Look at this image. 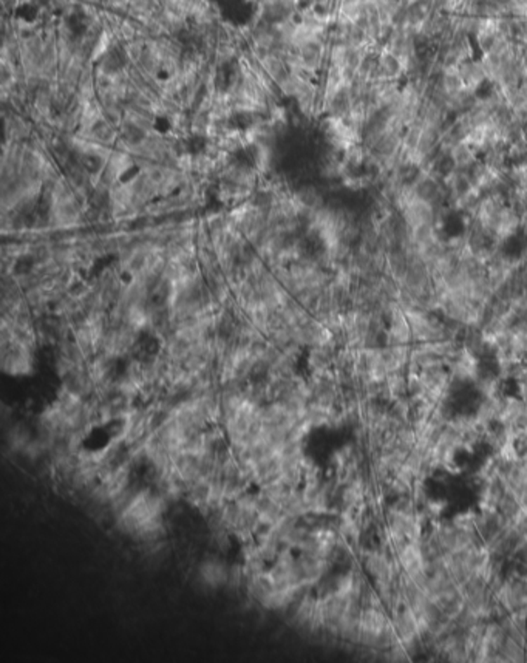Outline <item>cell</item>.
<instances>
[{
	"mask_svg": "<svg viewBox=\"0 0 527 663\" xmlns=\"http://www.w3.org/2000/svg\"><path fill=\"white\" fill-rule=\"evenodd\" d=\"M399 214L404 217V220L412 229L421 228V226L435 224L436 221V207L417 197L410 201L407 207Z\"/></svg>",
	"mask_w": 527,
	"mask_h": 663,
	"instance_id": "277c9868",
	"label": "cell"
},
{
	"mask_svg": "<svg viewBox=\"0 0 527 663\" xmlns=\"http://www.w3.org/2000/svg\"><path fill=\"white\" fill-rule=\"evenodd\" d=\"M360 641L359 642H365L368 645H373L377 636L382 633V631L390 625L389 619L381 610V606H365L362 607V614H360Z\"/></svg>",
	"mask_w": 527,
	"mask_h": 663,
	"instance_id": "3957f363",
	"label": "cell"
},
{
	"mask_svg": "<svg viewBox=\"0 0 527 663\" xmlns=\"http://www.w3.org/2000/svg\"><path fill=\"white\" fill-rule=\"evenodd\" d=\"M200 577L209 586H221L228 583L229 571L216 560H207L200 567Z\"/></svg>",
	"mask_w": 527,
	"mask_h": 663,
	"instance_id": "ba28073f",
	"label": "cell"
},
{
	"mask_svg": "<svg viewBox=\"0 0 527 663\" xmlns=\"http://www.w3.org/2000/svg\"><path fill=\"white\" fill-rule=\"evenodd\" d=\"M379 70H381L382 79L401 81L402 77L405 79L404 65H402V62L389 50H384L379 53Z\"/></svg>",
	"mask_w": 527,
	"mask_h": 663,
	"instance_id": "9c48e42d",
	"label": "cell"
},
{
	"mask_svg": "<svg viewBox=\"0 0 527 663\" xmlns=\"http://www.w3.org/2000/svg\"><path fill=\"white\" fill-rule=\"evenodd\" d=\"M501 657H505V660H509V662H523L524 651H523L521 642H518L514 637L507 636L505 645H502Z\"/></svg>",
	"mask_w": 527,
	"mask_h": 663,
	"instance_id": "7c38bea8",
	"label": "cell"
},
{
	"mask_svg": "<svg viewBox=\"0 0 527 663\" xmlns=\"http://www.w3.org/2000/svg\"><path fill=\"white\" fill-rule=\"evenodd\" d=\"M452 158L455 161V165L458 169H466L467 166L474 165L476 160H479V153L474 149V147L469 146L466 141L455 146L450 150Z\"/></svg>",
	"mask_w": 527,
	"mask_h": 663,
	"instance_id": "30bf717a",
	"label": "cell"
},
{
	"mask_svg": "<svg viewBox=\"0 0 527 663\" xmlns=\"http://www.w3.org/2000/svg\"><path fill=\"white\" fill-rule=\"evenodd\" d=\"M443 85L448 95L453 96L456 93L462 91L464 89V82L461 79V75L458 72V68H450V70H444L443 73Z\"/></svg>",
	"mask_w": 527,
	"mask_h": 663,
	"instance_id": "8fae6325",
	"label": "cell"
},
{
	"mask_svg": "<svg viewBox=\"0 0 527 663\" xmlns=\"http://www.w3.org/2000/svg\"><path fill=\"white\" fill-rule=\"evenodd\" d=\"M410 343H413L412 328H410L405 313L399 307L386 322L385 345H410Z\"/></svg>",
	"mask_w": 527,
	"mask_h": 663,
	"instance_id": "5b68a950",
	"label": "cell"
},
{
	"mask_svg": "<svg viewBox=\"0 0 527 663\" xmlns=\"http://www.w3.org/2000/svg\"><path fill=\"white\" fill-rule=\"evenodd\" d=\"M497 598L502 607H506L509 612L527 606V580L523 577H512V579L501 583L497 589Z\"/></svg>",
	"mask_w": 527,
	"mask_h": 663,
	"instance_id": "7a4b0ae2",
	"label": "cell"
},
{
	"mask_svg": "<svg viewBox=\"0 0 527 663\" xmlns=\"http://www.w3.org/2000/svg\"><path fill=\"white\" fill-rule=\"evenodd\" d=\"M506 427H507V433L510 439H516L523 435H527V408H524L521 413H518V415L512 419V423Z\"/></svg>",
	"mask_w": 527,
	"mask_h": 663,
	"instance_id": "4fadbf2b",
	"label": "cell"
},
{
	"mask_svg": "<svg viewBox=\"0 0 527 663\" xmlns=\"http://www.w3.org/2000/svg\"><path fill=\"white\" fill-rule=\"evenodd\" d=\"M367 571L376 580H393L394 579V561L384 553H368L365 558Z\"/></svg>",
	"mask_w": 527,
	"mask_h": 663,
	"instance_id": "52a82bcc",
	"label": "cell"
},
{
	"mask_svg": "<svg viewBox=\"0 0 527 663\" xmlns=\"http://www.w3.org/2000/svg\"><path fill=\"white\" fill-rule=\"evenodd\" d=\"M458 72L461 75L464 87H466L467 90L478 93L479 89H481L487 82L484 68L479 59L471 58L467 60H462L458 67Z\"/></svg>",
	"mask_w": 527,
	"mask_h": 663,
	"instance_id": "8992f818",
	"label": "cell"
},
{
	"mask_svg": "<svg viewBox=\"0 0 527 663\" xmlns=\"http://www.w3.org/2000/svg\"><path fill=\"white\" fill-rule=\"evenodd\" d=\"M391 623L394 631H396L399 642L404 643L407 650L421 641V631L419 625H417L416 615L405 600L404 602H399L398 606L394 607Z\"/></svg>",
	"mask_w": 527,
	"mask_h": 663,
	"instance_id": "6da1fadb",
	"label": "cell"
}]
</instances>
